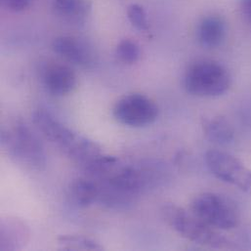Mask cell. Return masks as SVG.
Segmentation results:
<instances>
[{
  "mask_svg": "<svg viewBox=\"0 0 251 251\" xmlns=\"http://www.w3.org/2000/svg\"><path fill=\"white\" fill-rule=\"evenodd\" d=\"M157 172L159 170L152 167L122 164L109 178L98 182V202L114 209L130 207L144 192L159 181Z\"/></svg>",
  "mask_w": 251,
  "mask_h": 251,
  "instance_id": "cell-1",
  "label": "cell"
},
{
  "mask_svg": "<svg viewBox=\"0 0 251 251\" xmlns=\"http://www.w3.org/2000/svg\"><path fill=\"white\" fill-rule=\"evenodd\" d=\"M32 120L34 126L49 142L81 167L104 152L96 142L64 126L46 110L35 111Z\"/></svg>",
  "mask_w": 251,
  "mask_h": 251,
  "instance_id": "cell-2",
  "label": "cell"
},
{
  "mask_svg": "<svg viewBox=\"0 0 251 251\" xmlns=\"http://www.w3.org/2000/svg\"><path fill=\"white\" fill-rule=\"evenodd\" d=\"M162 215L167 224L180 236L193 243L216 250H234L236 245L207 225L192 212L175 204H166Z\"/></svg>",
  "mask_w": 251,
  "mask_h": 251,
  "instance_id": "cell-3",
  "label": "cell"
},
{
  "mask_svg": "<svg viewBox=\"0 0 251 251\" xmlns=\"http://www.w3.org/2000/svg\"><path fill=\"white\" fill-rule=\"evenodd\" d=\"M1 143L20 164L41 171L46 165V152L38 136L22 121L15 122L1 132Z\"/></svg>",
  "mask_w": 251,
  "mask_h": 251,
  "instance_id": "cell-4",
  "label": "cell"
},
{
  "mask_svg": "<svg viewBox=\"0 0 251 251\" xmlns=\"http://www.w3.org/2000/svg\"><path fill=\"white\" fill-rule=\"evenodd\" d=\"M230 73L221 64L214 61H200L187 70L184 86L188 93L211 98L223 95L231 86Z\"/></svg>",
  "mask_w": 251,
  "mask_h": 251,
  "instance_id": "cell-5",
  "label": "cell"
},
{
  "mask_svg": "<svg viewBox=\"0 0 251 251\" xmlns=\"http://www.w3.org/2000/svg\"><path fill=\"white\" fill-rule=\"evenodd\" d=\"M191 212L217 230H232L240 223V211L236 203L216 193L198 195L191 203Z\"/></svg>",
  "mask_w": 251,
  "mask_h": 251,
  "instance_id": "cell-6",
  "label": "cell"
},
{
  "mask_svg": "<svg viewBox=\"0 0 251 251\" xmlns=\"http://www.w3.org/2000/svg\"><path fill=\"white\" fill-rule=\"evenodd\" d=\"M209 171L219 180L251 194V169L238 157L217 150L205 153Z\"/></svg>",
  "mask_w": 251,
  "mask_h": 251,
  "instance_id": "cell-7",
  "label": "cell"
},
{
  "mask_svg": "<svg viewBox=\"0 0 251 251\" xmlns=\"http://www.w3.org/2000/svg\"><path fill=\"white\" fill-rule=\"evenodd\" d=\"M116 120L129 127H145L152 125L158 118V107L143 94H130L120 99L114 107Z\"/></svg>",
  "mask_w": 251,
  "mask_h": 251,
  "instance_id": "cell-8",
  "label": "cell"
},
{
  "mask_svg": "<svg viewBox=\"0 0 251 251\" xmlns=\"http://www.w3.org/2000/svg\"><path fill=\"white\" fill-rule=\"evenodd\" d=\"M52 49L66 61L83 69H92L97 63V55L93 47L76 36L64 35L55 38Z\"/></svg>",
  "mask_w": 251,
  "mask_h": 251,
  "instance_id": "cell-9",
  "label": "cell"
},
{
  "mask_svg": "<svg viewBox=\"0 0 251 251\" xmlns=\"http://www.w3.org/2000/svg\"><path fill=\"white\" fill-rule=\"evenodd\" d=\"M42 81L45 89L54 96L62 97L72 93L77 84L75 73L67 65L50 64L42 75Z\"/></svg>",
  "mask_w": 251,
  "mask_h": 251,
  "instance_id": "cell-10",
  "label": "cell"
},
{
  "mask_svg": "<svg viewBox=\"0 0 251 251\" xmlns=\"http://www.w3.org/2000/svg\"><path fill=\"white\" fill-rule=\"evenodd\" d=\"M100 186L95 180L85 177L74 180L68 190L70 203L76 208H86L98 202Z\"/></svg>",
  "mask_w": 251,
  "mask_h": 251,
  "instance_id": "cell-11",
  "label": "cell"
},
{
  "mask_svg": "<svg viewBox=\"0 0 251 251\" xmlns=\"http://www.w3.org/2000/svg\"><path fill=\"white\" fill-rule=\"evenodd\" d=\"M55 15L65 23L79 25L85 23L91 10L90 0H53Z\"/></svg>",
  "mask_w": 251,
  "mask_h": 251,
  "instance_id": "cell-12",
  "label": "cell"
},
{
  "mask_svg": "<svg viewBox=\"0 0 251 251\" xmlns=\"http://www.w3.org/2000/svg\"><path fill=\"white\" fill-rule=\"evenodd\" d=\"M225 22L217 16L203 18L198 26V39L201 46L207 49L219 47L226 38Z\"/></svg>",
  "mask_w": 251,
  "mask_h": 251,
  "instance_id": "cell-13",
  "label": "cell"
},
{
  "mask_svg": "<svg viewBox=\"0 0 251 251\" xmlns=\"http://www.w3.org/2000/svg\"><path fill=\"white\" fill-rule=\"evenodd\" d=\"M0 239L2 251L20 250L28 240V229L24 222L18 219L3 220Z\"/></svg>",
  "mask_w": 251,
  "mask_h": 251,
  "instance_id": "cell-14",
  "label": "cell"
},
{
  "mask_svg": "<svg viewBox=\"0 0 251 251\" xmlns=\"http://www.w3.org/2000/svg\"><path fill=\"white\" fill-rule=\"evenodd\" d=\"M203 132L206 139L216 145L231 144L235 139V129L223 117H212L203 123Z\"/></svg>",
  "mask_w": 251,
  "mask_h": 251,
  "instance_id": "cell-15",
  "label": "cell"
},
{
  "mask_svg": "<svg viewBox=\"0 0 251 251\" xmlns=\"http://www.w3.org/2000/svg\"><path fill=\"white\" fill-rule=\"evenodd\" d=\"M58 244L61 250L64 251H102L103 247L95 240L80 236L67 235L58 239Z\"/></svg>",
  "mask_w": 251,
  "mask_h": 251,
  "instance_id": "cell-16",
  "label": "cell"
},
{
  "mask_svg": "<svg viewBox=\"0 0 251 251\" xmlns=\"http://www.w3.org/2000/svg\"><path fill=\"white\" fill-rule=\"evenodd\" d=\"M117 57L126 65H132L138 62L141 56L139 45L131 39H123L117 46Z\"/></svg>",
  "mask_w": 251,
  "mask_h": 251,
  "instance_id": "cell-17",
  "label": "cell"
},
{
  "mask_svg": "<svg viewBox=\"0 0 251 251\" xmlns=\"http://www.w3.org/2000/svg\"><path fill=\"white\" fill-rule=\"evenodd\" d=\"M127 17L129 22L138 30L145 31L149 29V20L146 10L139 4H131L127 8Z\"/></svg>",
  "mask_w": 251,
  "mask_h": 251,
  "instance_id": "cell-18",
  "label": "cell"
},
{
  "mask_svg": "<svg viewBox=\"0 0 251 251\" xmlns=\"http://www.w3.org/2000/svg\"><path fill=\"white\" fill-rule=\"evenodd\" d=\"M31 0H1L2 6L10 12H22L30 5Z\"/></svg>",
  "mask_w": 251,
  "mask_h": 251,
  "instance_id": "cell-19",
  "label": "cell"
},
{
  "mask_svg": "<svg viewBox=\"0 0 251 251\" xmlns=\"http://www.w3.org/2000/svg\"><path fill=\"white\" fill-rule=\"evenodd\" d=\"M240 8L245 19L251 23V0H241Z\"/></svg>",
  "mask_w": 251,
  "mask_h": 251,
  "instance_id": "cell-20",
  "label": "cell"
}]
</instances>
